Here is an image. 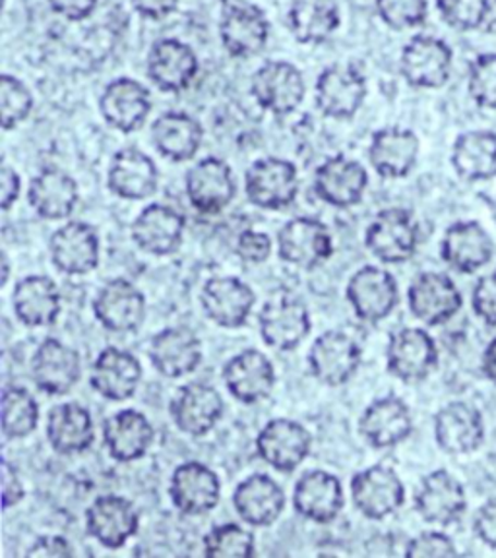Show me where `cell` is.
<instances>
[{"instance_id":"obj_47","label":"cell","mask_w":496,"mask_h":558,"mask_svg":"<svg viewBox=\"0 0 496 558\" xmlns=\"http://www.w3.org/2000/svg\"><path fill=\"white\" fill-rule=\"evenodd\" d=\"M34 109V96L29 87L16 76L2 74L0 78V124L4 131L16 129L26 121Z\"/></svg>"},{"instance_id":"obj_26","label":"cell","mask_w":496,"mask_h":558,"mask_svg":"<svg viewBox=\"0 0 496 558\" xmlns=\"http://www.w3.org/2000/svg\"><path fill=\"white\" fill-rule=\"evenodd\" d=\"M227 390L244 405L266 400L276 386V368L258 349H244L223 365Z\"/></svg>"},{"instance_id":"obj_6","label":"cell","mask_w":496,"mask_h":558,"mask_svg":"<svg viewBox=\"0 0 496 558\" xmlns=\"http://www.w3.org/2000/svg\"><path fill=\"white\" fill-rule=\"evenodd\" d=\"M346 296L358 318L376 324L394 313L400 291L390 271L380 266H363L349 279Z\"/></svg>"},{"instance_id":"obj_38","label":"cell","mask_w":496,"mask_h":558,"mask_svg":"<svg viewBox=\"0 0 496 558\" xmlns=\"http://www.w3.org/2000/svg\"><path fill=\"white\" fill-rule=\"evenodd\" d=\"M440 256L452 270L473 274L493 258V241L477 221H456L446 229Z\"/></svg>"},{"instance_id":"obj_17","label":"cell","mask_w":496,"mask_h":558,"mask_svg":"<svg viewBox=\"0 0 496 558\" xmlns=\"http://www.w3.org/2000/svg\"><path fill=\"white\" fill-rule=\"evenodd\" d=\"M86 527L105 549H121L138 533V510L124 497L104 495L87 506Z\"/></svg>"},{"instance_id":"obj_34","label":"cell","mask_w":496,"mask_h":558,"mask_svg":"<svg viewBox=\"0 0 496 558\" xmlns=\"http://www.w3.org/2000/svg\"><path fill=\"white\" fill-rule=\"evenodd\" d=\"M418 134L401 126H386L373 134L368 146V161L384 179H403L418 166Z\"/></svg>"},{"instance_id":"obj_57","label":"cell","mask_w":496,"mask_h":558,"mask_svg":"<svg viewBox=\"0 0 496 558\" xmlns=\"http://www.w3.org/2000/svg\"><path fill=\"white\" fill-rule=\"evenodd\" d=\"M22 498H24V485L20 481V475L12 468V463L4 460L2 462V506H4V510L16 506Z\"/></svg>"},{"instance_id":"obj_19","label":"cell","mask_w":496,"mask_h":558,"mask_svg":"<svg viewBox=\"0 0 496 558\" xmlns=\"http://www.w3.org/2000/svg\"><path fill=\"white\" fill-rule=\"evenodd\" d=\"M186 219L181 211L167 204H149L140 211L131 227L132 241L142 253L169 256L183 244Z\"/></svg>"},{"instance_id":"obj_35","label":"cell","mask_w":496,"mask_h":558,"mask_svg":"<svg viewBox=\"0 0 496 558\" xmlns=\"http://www.w3.org/2000/svg\"><path fill=\"white\" fill-rule=\"evenodd\" d=\"M435 438L446 453L475 452L485 438L480 410L465 401H452L436 413Z\"/></svg>"},{"instance_id":"obj_62","label":"cell","mask_w":496,"mask_h":558,"mask_svg":"<svg viewBox=\"0 0 496 558\" xmlns=\"http://www.w3.org/2000/svg\"><path fill=\"white\" fill-rule=\"evenodd\" d=\"M488 206H491V211H493V218H495L496 221V196L493 198V201H488Z\"/></svg>"},{"instance_id":"obj_1","label":"cell","mask_w":496,"mask_h":558,"mask_svg":"<svg viewBox=\"0 0 496 558\" xmlns=\"http://www.w3.org/2000/svg\"><path fill=\"white\" fill-rule=\"evenodd\" d=\"M219 39L229 57L253 59L268 45L270 22L256 4L227 0L219 17Z\"/></svg>"},{"instance_id":"obj_46","label":"cell","mask_w":496,"mask_h":558,"mask_svg":"<svg viewBox=\"0 0 496 558\" xmlns=\"http://www.w3.org/2000/svg\"><path fill=\"white\" fill-rule=\"evenodd\" d=\"M206 557L251 558L256 555L253 532L241 523L227 522L209 530L204 537Z\"/></svg>"},{"instance_id":"obj_49","label":"cell","mask_w":496,"mask_h":558,"mask_svg":"<svg viewBox=\"0 0 496 558\" xmlns=\"http://www.w3.org/2000/svg\"><path fill=\"white\" fill-rule=\"evenodd\" d=\"M436 9L448 26L471 32L485 22L491 4L488 0H436Z\"/></svg>"},{"instance_id":"obj_11","label":"cell","mask_w":496,"mask_h":558,"mask_svg":"<svg viewBox=\"0 0 496 558\" xmlns=\"http://www.w3.org/2000/svg\"><path fill=\"white\" fill-rule=\"evenodd\" d=\"M351 497L361 515L378 522L400 510L406 502V487L392 468L373 465L353 475Z\"/></svg>"},{"instance_id":"obj_25","label":"cell","mask_w":496,"mask_h":558,"mask_svg":"<svg viewBox=\"0 0 496 558\" xmlns=\"http://www.w3.org/2000/svg\"><path fill=\"white\" fill-rule=\"evenodd\" d=\"M49 254L57 270L66 276H86L99 264V236L86 221H69L49 241Z\"/></svg>"},{"instance_id":"obj_58","label":"cell","mask_w":496,"mask_h":558,"mask_svg":"<svg viewBox=\"0 0 496 558\" xmlns=\"http://www.w3.org/2000/svg\"><path fill=\"white\" fill-rule=\"evenodd\" d=\"M22 191V181L16 171L9 166L0 169V208L9 211L16 204L17 196Z\"/></svg>"},{"instance_id":"obj_8","label":"cell","mask_w":496,"mask_h":558,"mask_svg":"<svg viewBox=\"0 0 496 558\" xmlns=\"http://www.w3.org/2000/svg\"><path fill=\"white\" fill-rule=\"evenodd\" d=\"M363 351L358 341L341 330H328L314 340L309 351L311 375L326 386H341L358 375Z\"/></svg>"},{"instance_id":"obj_20","label":"cell","mask_w":496,"mask_h":558,"mask_svg":"<svg viewBox=\"0 0 496 558\" xmlns=\"http://www.w3.org/2000/svg\"><path fill=\"white\" fill-rule=\"evenodd\" d=\"M169 415L184 435L206 436L223 417V400L209 384H186L169 403Z\"/></svg>"},{"instance_id":"obj_13","label":"cell","mask_w":496,"mask_h":558,"mask_svg":"<svg viewBox=\"0 0 496 558\" xmlns=\"http://www.w3.org/2000/svg\"><path fill=\"white\" fill-rule=\"evenodd\" d=\"M462 293L452 279L440 271H423L411 281L408 305L419 323L440 326L462 308Z\"/></svg>"},{"instance_id":"obj_28","label":"cell","mask_w":496,"mask_h":558,"mask_svg":"<svg viewBox=\"0 0 496 558\" xmlns=\"http://www.w3.org/2000/svg\"><path fill=\"white\" fill-rule=\"evenodd\" d=\"M419 515L433 525H450L462 518L468 497L462 483L448 471L436 470L423 477L415 493Z\"/></svg>"},{"instance_id":"obj_39","label":"cell","mask_w":496,"mask_h":558,"mask_svg":"<svg viewBox=\"0 0 496 558\" xmlns=\"http://www.w3.org/2000/svg\"><path fill=\"white\" fill-rule=\"evenodd\" d=\"M80 201L78 183L61 169L47 167L35 174L27 189V202L39 218L59 221L72 216Z\"/></svg>"},{"instance_id":"obj_3","label":"cell","mask_w":496,"mask_h":558,"mask_svg":"<svg viewBox=\"0 0 496 558\" xmlns=\"http://www.w3.org/2000/svg\"><path fill=\"white\" fill-rule=\"evenodd\" d=\"M251 94L264 111L276 117H288L305 101V76L291 62H264L253 74Z\"/></svg>"},{"instance_id":"obj_54","label":"cell","mask_w":496,"mask_h":558,"mask_svg":"<svg viewBox=\"0 0 496 558\" xmlns=\"http://www.w3.org/2000/svg\"><path fill=\"white\" fill-rule=\"evenodd\" d=\"M72 555L74 550L70 547L69 539H64L61 535H44L35 539L34 545L26 553V557L34 558H64Z\"/></svg>"},{"instance_id":"obj_12","label":"cell","mask_w":496,"mask_h":558,"mask_svg":"<svg viewBox=\"0 0 496 558\" xmlns=\"http://www.w3.org/2000/svg\"><path fill=\"white\" fill-rule=\"evenodd\" d=\"M256 450L274 470L291 473L309 458L313 436L293 418H271L256 436Z\"/></svg>"},{"instance_id":"obj_33","label":"cell","mask_w":496,"mask_h":558,"mask_svg":"<svg viewBox=\"0 0 496 558\" xmlns=\"http://www.w3.org/2000/svg\"><path fill=\"white\" fill-rule=\"evenodd\" d=\"M237 514L251 527H270L286 508V493L266 473L241 481L233 493Z\"/></svg>"},{"instance_id":"obj_7","label":"cell","mask_w":496,"mask_h":558,"mask_svg":"<svg viewBox=\"0 0 496 558\" xmlns=\"http://www.w3.org/2000/svg\"><path fill=\"white\" fill-rule=\"evenodd\" d=\"M452 70V49L433 35H415L403 47L401 76L411 87L436 89L445 86Z\"/></svg>"},{"instance_id":"obj_9","label":"cell","mask_w":496,"mask_h":558,"mask_svg":"<svg viewBox=\"0 0 496 558\" xmlns=\"http://www.w3.org/2000/svg\"><path fill=\"white\" fill-rule=\"evenodd\" d=\"M278 256L299 268H316L334 253L330 229L320 219H291L278 231Z\"/></svg>"},{"instance_id":"obj_4","label":"cell","mask_w":496,"mask_h":558,"mask_svg":"<svg viewBox=\"0 0 496 558\" xmlns=\"http://www.w3.org/2000/svg\"><path fill=\"white\" fill-rule=\"evenodd\" d=\"M365 244L384 264H403L411 260L418 253V221L408 209H383L366 227Z\"/></svg>"},{"instance_id":"obj_22","label":"cell","mask_w":496,"mask_h":558,"mask_svg":"<svg viewBox=\"0 0 496 558\" xmlns=\"http://www.w3.org/2000/svg\"><path fill=\"white\" fill-rule=\"evenodd\" d=\"M94 314L105 330L129 333L146 318V296L129 279L114 278L97 291Z\"/></svg>"},{"instance_id":"obj_24","label":"cell","mask_w":496,"mask_h":558,"mask_svg":"<svg viewBox=\"0 0 496 558\" xmlns=\"http://www.w3.org/2000/svg\"><path fill=\"white\" fill-rule=\"evenodd\" d=\"M82 376L80 353L57 338H47L32 357V380L49 396L69 393Z\"/></svg>"},{"instance_id":"obj_48","label":"cell","mask_w":496,"mask_h":558,"mask_svg":"<svg viewBox=\"0 0 496 558\" xmlns=\"http://www.w3.org/2000/svg\"><path fill=\"white\" fill-rule=\"evenodd\" d=\"M376 12L394 32L423 26L428 14L427 0H375Z\"/></svg>"},{"instance_id":"obj_10","label":"cell","mask_w":496,"mask_h":558,"mask_svg":"<svg viewBox=\"0 0 496 558\" xmlns=\"http://www.w3.org/2000/svg\"><path fill=\"white\" fill-rule=\"evenodd\" d=\"M438 365V349L423 328L394 331L386 348L388 373L403 383L425 380Z\"/></svg>"},{"instance_id":"obj_15","label":"cell","mask_w":496,"mask_h":558,"mask_svg":"<svg viewBox=\"0 0 496 558\" xmlns=\"http://www.w3.org/2000/svg\"><path fill=\"white\" fill-rule=\"evenodd\" d=\"M261 336L268 348L293 351L311 333L313 320L305 303L295 296L279 295L262 306Z\"/></svg>"},{"instance_id":"obj_36","label":"cell","mask_w":496,"mask_h":558,"mask_svg":"<svg viewBox=\"0 0 496 558\" xmlns=\"http://www.w3.org/2000/svg\"><path fill=\"white\" fill-rule=\"evenodd\" d=\"M89 383L105 400H131L142 383V365L131 351L105 348L97 355Z\"/></svg>"},{"instance_id":"obj_43","label":"cell","mask_w":496,"mask_h":558,"mask_svg":"<svg viewBox=\"0 0 496 558\" xmlns=\"http://www.w3.org/2000/svg\"><path fill=\"white\" fill-rule=\"evenodd\" d=\"M288 22L297 44H326L341 26L340 7L336 0H293Z\"/></svg>"},{"instance_id":"obj_53","label":"cell","mask_w":496,"mask_h":558,"mask_svg":"<svg viewBox=\"0 0 496 558\" xmlns=\"http://www.w3.org/2000/svg\"><path fill=\"white\" fill-rule=\"evenodd\" d=\"M271 239L261 231H244L237 239L235 253L239 258L249 264H262L271 254Z\"/></svg>"},{"instance_id":"obj_31","label":"cell","mask_w":496,"mask_h":558,"mask_svg":"<svg viewBox=\"0 0 496 558\" xmlns=\"http://www.w3.org/2000/svg\"><path fill=\"white\" fill-rule=\"evenodd\" d=\"M202 341L191 328L173 326L154 336L149 359L157 373L166 378H183L201 366Z\"/></svg>"},{"instance_id":"obj_41","label":"cell","mask_w":496,"mask_h":558,"mask_svg":"<svg viewBox=\"0 0 496 558\" xmlns=\"http://www.w3.org/2000/svg\"><path fill=\"white\" fill-rule=\"evenodd\" d=\"M47 440L57 453L86 452L96 440V428L92 413L76 401L52 408L47 417Z\"/></svg>"},{"instance_id":"obj_23","label":"cell","mask_w":496,"mask_h":558,"mask_svg":"<svg viewBox=\"0 0 496 558\" xmlns=\"http://www.w3.org/2000/svg\"><path fill=\"white\" fill-rule=\"evenodd\" d=\"M105 122L122 134L138 131L152 113V94L138 80L122 76L105 87L99 99Z\"/></svg>"},{"instance_id":"obj_51","label":"cell","mask_w":496,"mask_h":558,"mask_svg":"<svg viewBox=\"0 0 496 558\" xmlns=\"http://www.w3.org/2000/svg\"><path fill=\"white\" fill-rule=\"evenodd\" d=\"M408 557H456L453 541L443 532H423L408 543Z\"/></svg>"},{"instance_id":"obj_18","label":"cell","mask_w":496,"mask_h":558,"mask_svg":"<svg viewBox=\"0 0 496 558\" xmlns=\"http://www.w3.org/2000/svg\"><path fill=\"white\" fill-rule=\"evenodd\" d=\"M201 62L191 45L174 37L159 39L149 49L148 78L159 92L181 94L192 86Z\"/></svg>"},{"instance_id":"obj_32","label":"cell","mask_w":496,"mask_h":558,"mask_svg":"<svg viewBox=\"0 0 496 558\" xmlns=\"http://www.w3.org/2000/svg\"><path fill=\"white\" fill-rule=\"evenodd\" d=\"M159 171L152 157L136 148H122L114 154L107 186L122 201H148L157 191Z\"/></svg>"},{"instance_id":"obj_27","label":"cell","mask_w":496,"mask_h":558,"mask_svg":"<svg viewBox=\"0 0 496 558\" xmlns=\"http://www.w3.org/2000/svg\"><path fill=\"white\" fill-rule=\"evenodd\" d=\"M201 303L209 320L219 328H241L253 313L256 295L239 278H211L204 283Z\"/></svg>"},{"instance_id":"obj_30","label":"cell","mask_w":496,"mask_h":558,"mask_svg":"<svg viewBox=\"0 0 496 558\" xmlns=\"http://www.w3.org/2000/svg\"><path fill=\"white\" fill-rule=\"evenodd\" d=\"M343 500L341 481L324 470L306 471L293 488V508L309 522L330 523L340 515Z\"/></svg>"},{"instance_id":"obj_37","label":"cell","mask_w":496,"mask_h":558,"mask_svg":"<svg viewBox=\"0 0 496 558\" xmlns=\"http://www.w3.org/2000/svg\"><path fill=\"white\" fill-rule=\"evenodd\" d=\"M156 430L149 418L136 410L117 411L105 418L104 440L114 462H136L154 445Z\"/></svg>"},{"instance_id":"obj_42","label":"cell","mask_w":496,"mask_h":558,"mask_svg":"<svg viewBox=\"0 0 496 558\" xmlns=\"http://www.w3.org/2000/svg\"><path fill=\"white\" fill-rule=\"evenodd\" d=\"M204 140L201 122L183 111L159 114L152 124L154 148L174 163H183L198 154Z\"/></svg>"},{"instance_id":"obj_45","label":"cell","mask_w":496,"mask_h":558,"mask_svg":"<svg viewBox=\"0 0 496 558\" xmlns=\"http://www.w3.org/2000/svg\"><path fill=\"white\" fill-rule=\"evenodd\" d=\"M0 427L9 440L26 438L39 423V405L34 396L22 386H9L2 392Z\"/></svg>"},{"instance_id":"obj_14","label":"cell","mask_w":496,"mask_h":558,"mask_svg":"<svg viewBox=\"0 0 496 558\" xmlns=\"http://www.w3.org/2000/svg\"><path fill=\"white\" fill-rule=\"evenodd\" d=\"M368 173L365 167L348 156L328 157L314 171V194L331 208L358 206L365 196Z\"/></svg>"},{"instance_id":"obj_40","label":"cell","mask_w":496,"mask_h":558,"mask_svg":"<svg viewBox=\"0 0 496 558\" xmlns=\"http://www.w3.org/2000/svg\"><path fill=\"white\" fill-rule=\"evenodd\" d=\"M12 306L17 320L27 328L52 326L62 311L61 291L47 276H26L17 281Z\"/></svg>"},{"instance_id":"obj_5","label":"cell","mask_w":496,"mask_h":558,"mask_svg":"<svg viewBox=\"0 0 496 558\" xmlns=\"http://www.w3.org/2000/svg\"><path fill=\"white\" fill-rule=\"evenodd\" d=\"M314 97L324 117L349 121L365 104V74L353 64H331L316 80Z\"/></svg>"},{"instance_id":"obj_50","label":"cell","mask_w":496,"mask_h":558,"mask_svg":"<svg viewBox=\"0 0 496 558\" xmlns=\"http://www.w3.org/2000/svg\"><path fill=\"white\" fill-rule=\"evenodd\" d=\"M470 96L480 107L496 109V52H485L471 62Z\"/></svg>"},{"instance_id":"obj_61","label":"cell","mask_w":496,"mask_h":558,"mask_svg":"<svg viewBox=\"0 0 496 558\" xmlns=\"http://www.w3.org/2000/svg\"><path fill=\"white\" fill-rule=\"evenodd\" d=\"M2 268H4V274H2V286H7L9 283V256L7 253H2Z\"/></svg>"},{"instance_id":"obj_59","label":"cell","mask_w":496,"mask_h":558,"mask_svg":"<svg viewBox=\"0 0 496 558\" xmlns=\"http://www.w3.org/2000/svg\"><path fill=\"white\" fill-rule=\"evenodd\" d=\"M132 9L146 20H166L179 9L181 0H131Z\"/></svg>"},{"instance_id":"obj_2","label":"cell","mask_w":496,"mask_h":558,"mask_svg":"<svg viewBox=\"0 0 496 558\" xmlns=\"http://www.w3.org/2000/svg\"><path fill=\"white\" fill-rule=\"evenodd\" d=\"M244 192L256 208L268 211L289 208L299 194L297 167L281 157L256 159L244 174Z\"/></svg>"},{"instance_id":"obj_60","label":"cell","mask_w":496,"mask_h":558,"mask_svg":"<svg viewBox=\"0 0 496 558\" xmlns=\"http://www.w3.org/2000/svg\"><path fill=\"white\" fill-rule=\"evenodd\" d=\"M483 373L491 383L496 384V338L488 343L483 353Z\"/></svg>"},{"instance_id":"obj_55","label":"cell","mask_w":496,"mask_h":558,"mask_svg":"<svg viewBox=\"0 0 496 558\" xmlns=\"http://www.w3.org/2000/svg\"><path fill=\"white\" fill-rule=\"evenodd\" d=\"M49 9L69 22H82L94 14L97 0H47Z\"/></svg>"},{"instance_id":"obj_16","label":"cell","mask_w":496,"mask_h":558,"mask_svg":"<svg viewBox=\"0 0 496 558\" xmlns=\"http://www.w3.org/2000/svg\"><path fill=\"white\" fill-rule=\"evenodd\" d=\"M184 192L196 211L219 214L235 198V177L223 159L206 157L189 169Z\"/></svg>"},{"instance_id":"obj_44","label":"cell","mask_w":496,"mask_h":558,"mask_svg":"<svg viewBox=\"0 0 496 558\" xmlns=\"http://www.w3.org/2000/svg\"><path fill=\"white\" fill-rule=\"evenodd\" d=\"M452 166L458 177L470 183L496 177V132L471 131L458 136L452 149Z\"/></svg>"},{"instance_id":"obj_29","label":"cell","mask_w":496,"mask_h":558,"mask_svg":"<svg viewBox=\"0 0 496 558\" xmlns=\"http://www.w3.org/2000/svg\"><path fill=\"white\" fill-rule=\"evenodd\" d=\"M413 430V417L406 401L384 396L373 401L359 418V433L368 446L386 450L403 442Z\"/></svg>"},{"instance_id":"obj_21","label":"cell","mask_w":496,"mask_h":558,"mask_svg":"<svg viewBox=\"0 0 496 558\" xmlns=\"http://www.w3.org/2000/svg\"><path fill=\"white\" fill-rule=\"evenodd\" d=\"M169 497L177 510L186 515L211 512L221 497L218 473L202 462H184L177 465L169 483Z\"/></svg>"},{"instance_id":"obj_52","label":"cell","mask_w":496,"mask_h":558,"mask_svg":"<svg viewBox=\"0 0 496 558\" xmlns=\"http://www.w3.org/2000/svg\"><path fill=\"white\" fill-rule=\"evenodd\" d=\"M473 311L487 326H496V271L483 276L471 295Z\"/></svg>"},{"instance_id":"obj_56","label":"cell","mask_w":496,"mask_h":558,"mask_svg":"<svg viewBox=\"0 0 496 558\" xmlns=\"http://www.w3.org/2000/svg\"><path fill=\"white\" fill-rule=\"evenodd\" d=\"M473 530L485 545L496 549V498L488 500L477 510V515L473 520Z\"/></svg>"}]
</instances>
